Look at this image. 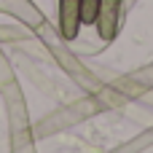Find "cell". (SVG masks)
<instances>
[{
	"label": "cell",
	"instance_id": "1",
	"mask_svg": "<svg viewBox=\"0 0 153 153\" xmlns=\"http://www.w3.org/2000/svg\"><path fill=\"white\" fill-rule=\"evenodd\" d=\"M118 13H121V0H100V11H97V32L105 38L116 35V24H118Z\"/></svg>",
	"mask_w": 153,
	"mask_h": 153
},
{
	"label": "cell",
	"instance_id": "2",
	"mask_svg": "<svg viewBox=\"0 0 153 153\" xmlns=\"http://www.w3.org/2000/svg\"><path fill=\"white\" fill-rule=\"evenodd\" d=\"M59 27L65 38H75L81 30V0H59Z\"/></svg>",
	"mask_w": 153,
	"mask_h": 153
},
{
	"label": "cell",
	"instance_id": "3",
	"mask_svg": "<svg viewBox=\"0 0 153 153\" xmlns=\"http://www.w3.org/2000/svg\"><path fill=\"white\" fill-rule=\"evenodd\" d=\"M100 11V0H81V24H94Z\"/></svg>",
	"mask_w": 153,
	"mask_h": 153
}]
</instances>
